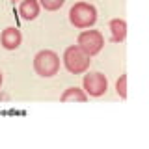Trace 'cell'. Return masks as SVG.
<instances>
[{
	"label": "cell",
	"mask_w": 149,
	"mask_h": 149,
	"mask_svg": "<svg viewBox=\"0 0 149 149\" xmlns=\"http://www.w3.org/2000/svg\"><path fill=\"white\" fill-rule=\"evenodd\" d=\"M91 56H88L84 50L80 49L78 45H71L63 50V65L71 74H80V73H86L90 69V63H91Z\"/></svg>",
	"instance_id": "1"
},
{
	"label": "cell",
	"mask_w": 149,
	"mask_h": 149,
	"mask_svg": "<svg viewBox=\"0 0 149 149\" xmlns=\"http://www.w3.org/2000/svg\"><path fill=\"white\" fill-rule=\"evenodd\" d=\"M34 71L43 78H50L60 71V56L50 49H43L34 56Z\"/></svg>",
	"instance_id": "2"
},
{
	"label": "cell",
	"mask_w": 149,
	"mask_h": 149,
	"mask_svg": "<svg viewBox=\"0 0 149 149\" xmlns=\"http://www.w3.org/2000/svg\"><path fill=\"white\" fill-rule=\"evenodd\" d=\"M69 21L74 28H91L97 22V9L90 2H77L69 9Z\"/></svg>",
	"instance_id": "3"
},
{
	"label": "cell",
	"mask_w": 149,
	"mask_h": 149,
	"mask_svg": "<svg viewBox=\"0 0 149 149\" xmlns=\"http://www.w3.org/2000/svg\"><path fill=\"white\" fill-rule=\"evenodd\" d=\"M77 45L86 52L88 56L99 54L104 47V37L99 30H84L77 37Z\"/></svg>",
	"instance_id": "4"
},
{
	"label": "cell",
	"mask_w": 149,
	"mask_h": 149,
	"mask_svg": "<svg viewBox=\"0 0 149 149\" xmlns=\"http://www.w3.org/2000/svg\"><path fill=\"white\" fill-rule=\"evenodd\" d=\"M82 86H84V91H86L90 97H101V95L106 93V90H108V78H106L101 71H91V73L84 74Z\"/></svg>",
	"instance_id": "5"
},
{
	"label": "cell",
	"mask_w": 149,
	"mask_h": 149,
	"mask_svg": "<svg viewBox=\"0 0 149 149\" xmlns=\"http://www.w3.org/2000/svg\"><path fill=\"white\" fill-rule=\"evenodd\" d=\"M22 43V34L17 26H8L0 34V45L6 50H17Z\"/></svg>",
	"instance_id": "6"
},
{
	"label": "cell",
	"mask_w": 149,
	"mask_h": 149,
	"mask_svg": "<svg viewBox=\"0 0 149 149\" xmlns=\"http://www.w3.org/2000/svg\"><path fill=\"white\" fill-rule=\"evenodd\" d=\"M41 11V6L37 0H21V4H19V15H21L24 21H34L37 19Z\"/></svg>",
	"instance_id": "7"
},
{
	"label": "cell",
	"mask_w": 149,
	"mask_h": 149,
	"mask_svg": "<svg viewBox=\"0 0 149 149\" xmlns=\"http://www.w3.org/2000/svg\"><path fill=\"white\" fill-rule=\"evenodd\" d=\"M110 32H112V43H121L127 37V22L123 19H112L110 21Z\"/></svg>",
	"instance_id": "8"
},
{
	"label": "cell",
	"mask_w": 149,
	"mask_h": 149,
	"mask_svg": "<svg viewBox=\"0 0 149 149\" xmlns=\"http://www.w3.org/2000/svg\"><path fill=\"white\" fill-rule=\"evenodd\" d=\"M60 101L62 102H69V101H78V102H86L88 101V93L80 90V88H77V86H73V88H67L63 93H62V97H60Z\"/></svg>",
	"instance_id": "9"
},
{
	"label": "cell",
	"mask_w": 149,
	"mask_h": 149,
	"mask_svg": "<svg viewBox=\"0 0 149 149\" xmlns=\"http://www.w3.org/2000/svg\"><path fill=\"white\" fill-rule=\"evenodd\" d=\"M39 2L41 8L49 9V11H56V9H60L65 4V0H37Z\"/></svg>",
	"instance_id": "10"
},
{
	"label": "cell",
	"mask_w": 149,
	"mask_h": 149,
	"mask_svg": "<svg viewBox=\"0 0 149 149\" xmlns=\"http://www.w3.org/2000/svg\"><path fill=\"white\" fill-rule=\"evenodd\" d=\"M116 91L121 99H127V74H121L116 82Z\"/></svg>",
	"instance_id": "11"
},
{
	"label": "cell",
	"mask_w": 149,
	"mask_h": 149,
	"mask_svg": "<svg viewBox=\"0 0 149 149\" xmlns=\"http://www.w3.org/2000/svg\"><path fill=\"white\" fill-rule=\"evenodd\" d=\"M2 80H4V78H2V71H0V86H2Z\"/></svg>",
	"instance_id": "12"
},
{
	"label": "cell",
	"mask_w": 149,
	"mask_h": 149,
	"mask_svg": "<svg viewBox=\"0 0 149 149\" xmlns=\"http://www.w3.org/2000/svg\"><path fill=\"white\" fill-rule=\"evenodd\" d=\"M13 2H17V0H13Z\"/></svg>",
	"instance_id": "13"
}]
</instances>
